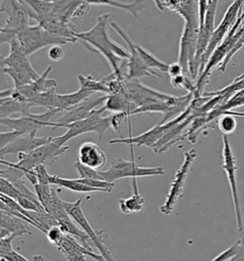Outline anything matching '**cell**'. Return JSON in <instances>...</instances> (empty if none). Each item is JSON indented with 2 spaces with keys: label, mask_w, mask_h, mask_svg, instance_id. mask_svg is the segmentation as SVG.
<instances>
[{
  "label": "cell",
  "mask_w": 244,
  "mask_h": 261,
  "mask_svg": "<svg viewBox=\"0 0 244 261\" xmlns=\"http://www.w3.org/2000/svg\"><path fill=\"white\" fill-rule=\"evenodd\" d=\"M50 184L67 189L72 192H83V193L102 192L99 189H96V188H93V187L81 183L78 179H67V178H61L56 175H51Z\"/></svg>",
  "instance_id": "obj_32"
},
{
  "label": "cell",
  "mask_w": 244,
  "mask_h": 261,
  "mask_svg": "<svg viewBox=\"0 0 244 261\" xmlns=\"http://www.w3.org/2000/svg\"><path fill=\"white\" fill-rule=\"evenodd\" d=\"M192 114V110L190 108H187L181 115L177 116L174 120L165 123H160L156 126H154L151 129L146 131L144 133L138 135V136H130L129 138L112 139L110 140L109 144H125L130 146H148L152 148L157 145V143L160 139L163 137V135L167 132L168 129L173 126L175 123L182 120L183 118L188 117Z\"/></svg>",
  "instance_id": "obj_14"
},
{
  "label": "cell",
  "mask_w": 244,
  "mask_h": 261,
  "mask_svg": "<svg viewBox=\"0 0 244 261\" xmlns=\"http://www.w3.org/2000/svg\"><path fill=\"white\" fill-rule=\"evenodd\" d=\"M198 16H199V26H201L204 22L206 11L208 8L209 0H198Z\"/></svg>",
  "instance_id": "obj_49"
},
{
  "label": "cell",
  "mask_w": 244,
  "mask_h": 261,
  "mask_svg": "<svg viewBox=\"0 0 244 261\" xmlns=\"http://www.w3.org/2000/svg\"><path fill=\"white\" fill-rule=\"evenodd\" d=\"M107 98H108V95H104L100 98H96V99H92L90 97L89 99L83 100L80 103L70 108L67 111H64V114L55 122L59 123L61 127H66V125L69 123L83 120L90 115L95 109L99 108V106H103L106 101Z\"/></svg>",
  "instance_id": "obj_18"
},
{
  "label": "cell",
  "mask_w": 244,
  "mask_h": 261,
  "mask_svg": "<svg viewBox=\"0 0 244 261\" xmlns=\"http://www.w3.org/2000/svg\"><path fill=\"white\" fill-rule=\"evenodd\" d=\"M58 251L63 253L69 261H87L89 250L81 245L76 238L66 234L60 245L57 247Z\"/></svg>",
  "instance_id": "obj_26"
},
{
  "label": "cell",
  "mask_w": 244,
  "mask_h": 261,
  "mask_svg": "<svg viewBox=\"0 0 244 261\" xmlns=\"http://www.w3.org/2000/svg\"><path fill=\"white\" fill-rule=\"evenodd\" d=\"M78 81L80 84V88H82L86 91L93 93H103L105 95H110V90L107 85L106 82L104 80L97 81L91 75H79Z\"/></svg>",
  "instance_id": "obj_34"
},
{
  "label": "cell",
  "mask_w": 244,
  "mask_h": 261,
  "mask_svg": "<svg viewBox=\"0 0 244 261\" xmlns=\"http://www.w3.org/2000/svg\"><path fill=\"white\" fill-rule=\"evenodd\" d=\"M0 257L1 261H30L15 250L4 254H0Z\"/></svg>",
  "instance_id": "obj_46"
},
{
  "label": "cell",
  "mask_w": 244,
  "mask_h": 261,
  "mask_svg": "<svg viewBox=\"0 0 244 261\" xmlns=\"http://www.w3.org/2000/svg\"><path fill=\"white\" fill-rule=\"evenodd\" d=\"M24 176L25 175H24L22 170L16 169L15 167H11V166H7V169H2L0 171V177H3V178L9 180L12 184L15 186L16 190L22 196H26L30 199L38 200L37 193L32 192L25 184V182L23 180Z\"/></svg>",
  "instance_id": "obj_28"
},
{
  "label": "cell",
  "mask_w": 244,
  "mask_h": 261,
  "mask_svg": "<svg viewBox=\"0 0 244 261\" xmlns=\"http://www.w3.org/2000/svg\"><path fill=\"white\" fill-rule=\"evenodd\" d=\"M111 28L121 38L128 46L130 57L128 59V79L129 80H139L141 77H152L160 79L162 75L160 73L149 68L142 61L139 54L134 46V40L131 39L129 35L122 29L121 27L114 21L110 22Z\"/></svg>",
  "instance_id": "obj_13"
},
{
  "label": "cell",
  "mask_w": 244,
  "mask_h": 261,
  "mask_svg": "<svg viewBox=\"0 0 244 261\" xmlns=\"http://www.w3.org/2000/svg\"><path fill=\"white\" fill-rule=\"evenodd\" d=\"M78 161L95 169H102L106 165V154L94 142H85L78 149Z\"/></svg>",
  "instance_id": "obj_22"
},
{
  "label": "cell",
  "mask_w": 244,
  "mask_h": 261,
  "mask_svg": "<svg viewBox=\"0 0 244 261\" xmlns=\"http://www.w3.org/2000/svg\"><path fill=\"white\" fill-rule=\"evenodd\" d=\"M110 16L109 14L99 16L95 26L89 31L77 33L76 39L83 43L88 51L99 53L105 58L112 68L111 77L127 80L129 50L122 47L110 37L108 31Z\"/></svg>",
  "instance_id": "obj_1"
},
{
  "label": "cell",
  "mask_w": 244,
  "mask_h": 261,
  "mask_svg": "<svg viewBox=\"0 0 244 261\" xmlns=\"http://www.w3.org/2000/svg\"><path fill=\"white\" fill-rule=\"evenodd\" d=\"M52 70H53V66L50 65L44 71V73L42 75H40V77H38V80H36L35 82L28 84V85H23L20 87H17V88L15 87V89L20 94L23 100L30 101L32 99L36 98L38 95L50 91L53 88H56L57 82L55 80L48 77L49 74L52 72Z\"/></svg>",
  "instance_id": "obj_20"
},
{
  "label": "cell",
  "mask_w": 244,
  "mask_h": 261,
  "mask_svg": "<svg viewBox=\"0 0 244 261\" xmlns=\"http://www.w3.org/2000/svg\"><path fill=\"white\" fill-rule=\"evenodd\" d=\"M235 258L236 260L244 261V238L240 239V249Z\"/></svg>",
  "instance_id": "obj_50"
},
{
  "label": "cell",
  "mask_w": 244,
  "mask_h": 261,
  "mask_svg": "<svg viewBox=\"0 0 244 261\" xmlns=\"http://www.w3.org/2000/svg\"><path fill=\"white\" fill-rule=\"evenodd\" d=\"M156 6V8L158 9L160 12H162L164 10V6H163V3L161 0H152Z\"/></svg>",
  "instance_id": "obj_51"
},
{
  "label": "cell",
  "mask_w": 244,
  "mask_h": 261,
  "mask_svg": "<svg viewBox=\"0 0 244 261\" xmlns=\"http://www.w3.org/2000/svg\"><path fill=\"white\" fill-rule=\"evenodd\" d=\"M75 168L77 170V172L79 173V178H81V179H100V180H104V178L101 176L99 171H97V169L90 168L88 166H85L78 160L75 164Z\"/></svg>",
  "instance_id": "obj_38"
},
{
  "label": "cell",
  "mask_w": 244,
  "mask_h": 261,
  "mask_svg": "<svg viewBox=\"0 0 244 261\" xmlns=\"http://www.w3.org/2000/svg\"><path fill=\"white\" fill-rule=\"evenodd\" d=\"M229 261H239V260H236V258H235V256L232 258V259H230Z\"/></svg>",
  "instance_id": "obj_55"
},
{
  "label": "cell",
  "mask_w": 244,
  "mask_h": 261,
  "mask_svg": "<svg viewBox=\"0 0 244 261\" xmlns=\"http://www.w3.org/2000/svg\"><path fill=\"white\" fill-rule=\"evenodd\" d=\"M126 95L130 100L136 105L137 108L148 106L151 103L161 102V101H171L176 96L169 95L165 93L157 91L148 86L141 84L139 80H129L125 81Z\"/></svg>",
  "instance_id": "obj_15"
},
{
  "label": "cell",
  "mask_w": 244,
  "mask_h": 261,
  "mask_svg": "<svg viewBox=\"0 0 244 261\" xmlns=\"http://www.w3.org/2000/svg\"><path fill=\"white\" fill-rule=\"evenodd\" d=\"M243 4L244 0H234V2L229 6L227 11L225 12L221 23L214 32L212 39L209 42V45L206 49L205 53L202 56L198 76L205 68L206 64L209 61L211 55L213 54L214 51L216 50V48L221 44V42L223 41V39H225V37L227 36L231 28L235 25L237 18L241 15Z\"/></svg>",
  "instance_id": "obj_10"
},
{
  "label": "cell",
  "mask_w": 244,
  "mask_h": 261,
  "mask_svg": "<svg viewBox=\"0 0 244 261\" xmlns=\"http://www.w3.org/2000/svg\"><path fill=\"white\" fill-rule=\"evenodd\" d=\"M218 127L223 133V135L232 134L236 128V120L235 116L231 115L227 112H223L217 121Z\"/></svg>",
  "instance_id": "obj_37"
},
{
  "label": "cell",
  "mask_w": 244,
  "mask_h": 261,
  "mask_svg": "<svg viewBox=\"0 0 244 261\" xmlns=\"http://www.w3.org/2000/svg\"><path fill=\"white\" fill-rule=\"evenodd\" d=\"M106 111L113 113H124L129 118L133 112L137 109L135 103H133L126 94H114L108 95L105 103L103 105Z\"/></svg>",
  "instance_id": "obj_27"
},
{
  "label": "cell",
  "mask_w": 244,
  "mask_h": 261,
  "mask_svg": "<svg viewBox=\"0 0 244 261\" xmlns=\"http://www.w3.org/2000/svg\"><path fill=\"white\" fill-rule=\"evenodd\" d=\"M220 0H212L208 4V8L206 11L205 18L204 22L199 26L198 31V44H197V53L195 58V63H194V73H193V79L198 77L199 73V67L202 56L205 53L206 49L209 45V42L212 39L214 32H215V17L217 9L219 5Z\"/></svg>",
  "instance_id": "obj_16"
},
{
  "label": "cell",
  "mask_w": 244,
  "mask_h": 261,
  "mask_svg": "<svg viewBox=\"0 0 244 261\" xmlns=\"http://www.w3.org/2000/svg\"><path fill=\"white\" fill-rule=\"evenodd\" d=\"M27 225L29 223L20 217L0 211V238H6L13 233H17L19 237L25 234L32 236V231L28 229Z\"/></svg>",
  "instance_id": "obj_23"
},
{
  "label": "cell",
  "mask_w": 244,
  "mask_h": 261,
  "mask_svg": "<svg viewBox=\"0 0 244 261\" xmlns=\"http://www.w3.org/2000/svg\"><path fill=\"white\" fill-rule=\"evenodd\" d=\"M241 79H244V73L243 74H241L240 76H238V77H236L235 79V81H238V80H241Z\"/></svg>",
  "instance_id": "obj_54"
},
{
  "label": "cell",
  "mask_w": 244,
  "mask_h": 261,
  "mask_svg": "<svg viewBox=\"0 0 244 261\" xmlns=\"http://www.w3.org/2000/svg\"><path fill=\"white\" fill-rule=\"evenodd\" d=\"M244 89V79L235 81L231 85L225 86L224 88L217 90V91H212V92H203L202 96L205 97H216V96H227V97H232L234 94L236 92L243 90Z\"/></svg>",
  "instance_id": "obj_36"
},
{
  "label": "cell",
  "mask_w": 244,
  "mask_h": 261,
  "mask_svg": "<svg viewBox=\"0 0 244 261\" xmlns=\"http://www.w3.org/2000/svg\"><path fill=\"white\" fill-rule=\"evenodd\" d=\"M48 57L51 61L54 62H60L64 60L65 57V51L62 45L55 44L53 46H50L48 51Z\"/></svg>",
  "instance_id": "obj_43"
},
{
  "label": "cell",
  "mask_w": 244,
  "mask_h": 261,
  "mask_svg": "<svg viewBox=\"0 0 244 261\" xmlns=\"http://www.w3.org/2000/svg\"><path fill=\"white\" fill-rule=\"evenodd\" d=\"M198 153L195 149H191L184 154V160L180 168L175 174V179L171 185L170 191L168 192L167 197L164 204L160 207V212L164 215H171L174 210L177 201L183 196V191L187 181V177L189 175L191 168L194 161L196 160Z\"/></svg>",
  "instance_id": "obj_11"
},
{
  "label": "cell",
  "mask_w": 244,
  "mask_h": 261,
  "mask_svg": "<svg viewBox=\"0 0 244 261\" xmlns=\"http://www.w3.org/2000/svg\"><path fill=\"white\" fill-rule=\"evenodd\" d=\"M162 3L164 8L177 15L179 12V9L182 5V0H163Z\"/></svg>",
  "instance_id": "obj_47"
},
{
  "label": "cell",
  "mask_w": 244,
  "mask_h": 261,
  "mask_svg": "<svg viewBox=\"0 0 244 261\" xmlns=\"http://www.w3.org/2000/svg\"><path fill=\"white\" fill-rule=\"evenodd\" d=\"M9 44L10 53L7 57L2 58L1 64L3 73L13 80L15 88L38 80L40 75L34 69L30 57L23 51L17 40L14 39Z\"/></svg>",
  "instance_id": "obj_2"
},
{
  "label": "cell",
  "mask_w": 244,
  "mask_h": 261,
  "mask_svg": "<svg viewBox=\"0 0 244 261\" xmlns=\"http://www.w3.org/2000/svg\"><path fill=\"white\" fill-rule=\"evenodd\" d=\"M42 1L49 2V3H55V2H57V1H60V0H42Z\"/></svg>",
  "instance_id": "obj_53"
},
{
  "label": "cell",
  "mask_w": 244,
  "mask_h": 261,
  "mask_svg": "<svg viewBox=\"0 0 244 261\" xmlns=\"http://www.w3.org/2000/svg\"><path fill=\"white\" fill-rule=\"evenodd\" d=\"M59 112V109H52L40 114L32 113L30 116H20L17 118H0V123L11 130L18 131L21 134L38 133L43 127H61L59 123L52 122L53 117Z\"/></svg>",
  "instance_id": "obj_8"
},
{
  "label": "cell",
  "mask_w": 244,
  "mask_h": 261,
  "mask_svg": "<svg viewBox=\"0 0 244 261\" xmlns=\"http://www.w3.org/2000/svg\"><path fill=\"white\" fill-rule=\"evenodd\" d=\"M46 237L48 238L49 242L53 246H55L56 248L60 245L61 242L63 241V239L65 238V233L64 231L61 230L60 227L58 225L53 226L52 228H50L47 230L45 233Z\"/></svg>",
  "instance_id": "obj_39"
},
{
  "label": "cell",
  "mask_w": 244,
  "mask_h": 261,
  "mask_svg": "<svg viewBox=\"0 0 244 261\" xmlns=\"http://www.w3.org/2000/svg\"><path fill=\"white\" fill-rule=\"evenodd\" d=\"M46 168L47 167L44 166V165H39V166L36 167L34 169V171H35L36 175L38 177V183L39 184L51 185L50 184L51 174L48 173Z\"/></svg>",
  "instance_id": "obj_45"
},
{
  "label": "cell",
  "mask_w": 244,
  "mask_h": 261,
  "mask_svg": "<svg viewBox=\"0 0 244 261\" xmlns=\"http://www.w3.org/2000/svg\"><path fill=\"white\" fill-rule=\"evenodd\" d=\"M55 89L56 88H53L50 91L38 95L36 98L32 99L30 102L33 103L34 107H42L47 108L48 110L56 109V98L58 93L56 92Z\"/></svg>",
  "instance_id": "obj_35"
},
{
  "label": "cell",
  "mask_w": 244,
  "mask_h": 261,
  "mask_svg": "<svg viewBox=\"0 0 244 261\" xmlns=\"http://www.w3.org/2000/svg\"><path fill=\"white\" fill-rule=\"evenodd\" d=\"M15 39L23 51L29 57L46 47L53 46L55 44L67 45L69 43H73L69 39L53 35L39 24L30 25L20 32Z\"/></svg>",
  "instance_id": "obj_6"
},
{
  "label": "cell",
  "mask_w": 244,
  "mask_h": 261,
  "mask_svg": "<svg viewBox=\"0 0 244 261\" xmlns=\"http://www.w3.org/2000/svg\"><path fill=\"white\" fill-rule=\"evenodd\" d=\"M81 203H82V199L76 200L72 203L64 201V206L68 215L71 216V218L77 225H79L82 230L88 233V236L91 238L93 244L99 249L101 255L107 261H116L114 259V255L112 254L111 251L108 249V247L104 243L103 237H104L105 230H95L92 228L90 223L88 222L86 216L84 215L83 211L81 208Z\"/></svg>",
  "instance_id": "obj_12"
},
{
  "label": "cell",
  "mask_w": 244,
  "mask_h": 261,
  "mask_svg": "<svg viewBox=\"0 0 244 261\" xmlns=\"http://www.w3.org/2000/svg\"><path fill=\"white\" fill-rule=\"evenodd\" d=\"M134 46L136 48L137 53L140 56V58L142 59V61L145 62V64L149 68H151L160 74L167 73L168 68H169L168 63L160 61V59H158L155 55H152L147 49H145L144 47L141 46L140 44H138L135 41H134Z\"/></svg>",
  "instance_id": "obj_33"
},
{
  "label": "cell",
  "mask_w": 244,
  "mask_h": 261,
  "mask_svg": "<svg viewBox=\"0 0 244 261\" xmlns=\"http://www.w3.org/2000/svg\"><path fill=\"white\" fill-rule=\"evenodd\" d=\"M91 5L85 0H60L53 3V14L66 20L88 16Z\"/></svg>",
  "instance_id": "obj_21"
},
{
  "label": "cell",
  "mask_w": 244,
  "mask_h": 261,
  "mask_svg": "<svg viewBox=\"0 0 244 261\" xmlns=\"http://www.w3.org/2000/svg\"><path fill=\"white\" fill-rule=\"evenodd\" d=\"M69 148V146H62L56 137H53L50 142L39 146L30 152L17 154V163L5 161L3 158H1L0 164L3 166L15 167L16 169L22 170L23 173L25 174L28 171L34 170L39 165H44L46 167L53 165L58 159V157L67 152Z\"/></svg>",
  "instance_id": "obj_3"
},
{
  "label": "cell",
  "mask_w": 244,
  "mask_h": 261,
  "mask_svg": "<svg viewBox=\"0 0 244 261\" xmlns=\"http://www.w3.org/2000/svg\"><path fill=\"white\" fill-rule=\"evenodd\" d=\"M105 111L106 108H104V106H101L100 108L95 109L90 115L83 120L69 123L65 127L67 128V132L61 136H57L56 139L62 146H65L68 141L75 137L89 132H96L99 135V140H101L104 133L112 127V115L103 117V113Z\"/></svg>",
  "instance_id": "obj_5"
},
{
  "label": "cell",
  "mask_w": 244,
  "mask_h": 261,
  "mask_svg": "<svg viewBox=\"0 0 244 261\" xmlns=\"http://www.w3.org/2000/svg\"><path fill=\"white\" fill-rule=\"evenodd\" d=\"M211 1H212V0H209V2H211Z\"/></svg>",
  "instance_id": "obj_57"
},
{
  "label": "cell",
  "mask_w": 244,
  "mask_h": 261,
  "mask_svg": "<svg viewBox=\"0 0 244 261\" xmlns=\"http://www.w3.org/2000/svg\"><path fill=\"white\" fill-rule=\"evenodd\" d=\"M32 108L34 106L30 101L15 100L11 97L0 98V118H11L15 114L30 116Z\"/></svg>",
  "instance_id": "obj_25"
},
{
  "label": "cell",
  "mask_w": 244,
  "mask_h": 261,
  "mask_svg": "<svg viewBox=\"0 0 244 261\" xmlns=\"http://www.w3.org/2000/svg\"><path fill=\"white\" fill-rule=\"evenodd\" d=\"M34 187L38 200L44 207L46 213L53 215L57 220L64 219L70 216L64 206V201L61 200L58 196V192H60V190L52 188L51 185L39 183Z\"/></svg>",
  "instance_id": "obj_17"
},
{
  "label": "cell",
  "mask_w": 244,
  "mask_h": 261,
  "mask_svg": "<svg viewBox=\"0 0 244 261\" xmlns=\"http://www.w3.org/2000/svg\"><path fill=\"white\" fill-rule=\"evenodd\" d=\"M0 11L7 15L6 25L0 29V44H9L20 32L30 26L33 11L22 0H2Z\"/></svg>",
  "instance_id": "obj_4"
},
{
  "label": "cell",
  "mask_w": 244,
  "mask_h": 261,
  "mask_svg": "<svg viewBox=\"0 0 244 261\" xmlns=\"http://www.w3.org/2000/svg\"><path fill=\"white\" fill-rule=\"evenodd\" d=\"M239 249H240V239L237 240L234 245L231 246L227 250L220 253L212 261H229L230 259H232L234 256H236L239 252Z\"/></svg>",
  "instance_id": "obj_41"
},
{
  "label": "cell",
  "mask_w": 244,
  "mask_h": 261,
  "mask_svg": "<svg viewBox=\"0 0 244 261\" xmlns=\"http://www.w3.org/2000/svg\"><path fill=\"white\" fill-rule=\"evenodd\" d=\"M241 39H242V41H243V44H244V32H243V34H242V35H241Z\"/></svg>",
  "instance_id": "obj_56"
},
{
  "label": "cell",
  "mask_w": 244,
  "mask_h": 261,
  "mask_svg": "<svg viewBox=\"0 0 244 261\" xmlns=\"http://www.w3.org/2000/svg\"><path fill=\"white\" fill-rule=\"evenodd\" d=\"M58 226L60 227L61 230L64 231L65 234L71 236L73 238H76V240L84 246L87 250L94 252L92 246L94 245L92 242L91 238L88 236V233L82 230L79 229L76 225V223L74 222L71 218V216H69L67 218L60 219L58 220Z\"/></svg>",
  "instance_id": "obj_30"
},
{
  "label": "cell",
  "mask_w": 244,
  "mask_h": 261,
  "mask_svg": "<svg viewBox=\"0 0 244 261\" xmlns=\"http://www.w3.org/2000/svg\"><path fill=\"white\" fill-rule=\"evenodd\" d=\"M167 73L169 77H175L183 75L184 71H183L182 66L178 62H176L169 64Z\"/></svg>",
  "instance_id": "obj_48"
},
{
  "label": "cell",
  "mask_w": 244,
  "mask_h": 261,
  "mask_svg": "<svg viewBox=\"0 0 244 261\" xmlns=\"http://www.w3.org/2000/svg\"><path fill=\"white\" fill-rule=\"evenodd\" d=\"M53 139L52 136L38 137L37 132L29 134H23L15 139L13 143L0 149V156L3 158L8 154L28 153L39 146H43Z\"/></svg>",
  "instance_id": "obj_19"
},
{
  "label": "cell",
  "mask_w": 244,
  "mask_h": 261,
  "mask_svg": "<svg viewBox=\"0 0 244 261\" xmlns=\"http://www.w3.org/2000/svg\"><path fill=\"white\" fill-rule=\"evenodd\" d=\"M92 95L94 94L86 91L82 88H79L76 92L70 94H57L56 109H59L61 112L67 111L70 108L80 103L81 101L89 99Z\"/></svg>",
  "instance_id": "obj_31"
},
{
  "label": "cell",
  "mask_w": 244,
  "mask_h": 261,
  "mask_svg": "<svg viewBox=\"0 0 244 261\" xmlns=\"http://www.w3.org/2000/svg\"><path fill=\"white\" fill-rule=\"evenodd\" d=\"M17 233H13L6 238L0 239V254L9 253L14 250L13 248V241L15 238H18Z\"/></svg>",
  "instance_id": "obj_44"
},
{
  "label": "cell",
  "mask_w": 244,
  "mask_h": 261,
  "mask_svg": "<svg viewBox=\"0 0 244 261\" xmlns=\"http://www.w3.org/2000/svg\"><path fill=\"white\" fill-rule=\"evenodd\" d=\"M131 146L132 151V161H127L125 159H116L112 163L111 167L104 171H99L101 176L108 182L114 183V181L123 178H134V177H148L163 175L165 169L161 167L146 168L138 166L134 159V149Z\"/></svg>",
  "instance_id": "obj_7"
},
{
  "label": "cell",
  "mask_w": 244,
  "mask_h": 261,
  "mask_svg": "<svg viewBox=\"0 0 244 261\" xmlns=\"http://www.w3.org/2000/svg\"><path fill=\"white\" fill-rule=\"evenodd\" d=\"M225 112H227V113L231 114V115L235 116V117H242V118H244V112H236V111H234V110L225 111Z\"/></svg>",
  "instance_id": "obj_52"
},
{
  "label": "cell",
  "mask_w": 244,
  "mask_h": 261,
  "mask_svg": "<svg viewBox=\"0 0 244 261\" xmlns=\"http://www.w3.org/2000/svg\"><path fill=\"white\" fill-rule=\"evenodd\" d=\"M137 178L134 177L132 178V184H133V194L126 198V199H120L118 202L119 208L122 214L124 215H132L134 213H138L142 211L144 207V197L139 193L138 186H137Z\"/></svg>",
  "instance_id": "obj_29"
},
{
  "label": "cell",
  "mask_w": 244,
  "mask_h": 261,
  "mask_svg": "<svg viewBox=\"0 0 244 261\" xmlns=\"http://www.w3.org/2000/svg\"><path fill=\"white\" fill-rule=\"evenodd\" d=\"M23 135L20 132L16 130L8 131V132H1L0 133V149L4 148L5 146L13 143L15 139Z\"/></svg>",
  "instance_id": "obj_42"
},
{
  "label": "cell",
  "mask_w": 244,
  "mask_h": 261,
  "mask_svg": "<svg viewBox=\"0 0 244 261\" xmlns=\"http://www.w3.org/2000/svg\"><path fill=\"white\" fill-rule=\"evenodd\" d=\"M222 169L227 175L232 199L235 208V215H236V227L237 230L240 232L244 229L243 218L241 213V206H240V199L237 190L236 184V157L233 152V149L229 143V139L227 135L222 136Z\"/></svg>",
  "instance_id": "obj_9"
},
{
  "label": "cell",
  "mask_w": 244,
  "mask_h": 261,
  "mask_svg": "<svg viewBox=\"0 0 244 261\" xmlns=\"http://www.w3.org/2000/svg\"><path fill=\"white\" fill-rule=\"evenodd\" d=\"M0 193L15 200L18 199V197L21 195L15 186L3 177H0Z\"/></svg>",
  "instance_id": "obj_40"
},
{
  "label": "cell",
  "mask_w": 244,
  "mask_h": 261,
  "mask_svg": "<svg viewBox=\"0 0 244 261\" xmlns=\"http://www.w3.org/2000/svg\"><path fill=\"white\" fill-rule=\"evenodd\" d=\"M90 5L108 6L118 9L130 14L134 18H138L140 12L144 9L146 0H134L129 3L121 2L118 0H85Z\"/></svg>",
  "instance_id": "obj_24"
}]
</instances>
